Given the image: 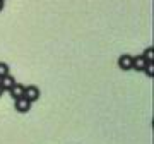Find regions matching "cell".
<instances>
[{"instance_id":"cell-1","label":"cell","mask_w":154,"mask_h":144,"mask_svg":"<svg viewBox=\"0 0 154 144\" xmlns=\"http://www.w3.org/2000/svg\"><path fill=\"white\" fill-rule=\"evenodd\" d=\"M14 108H16L19 113H28V111L31 110V101H29L28 98L21 96V98L14 100Z\"/></svg>"},{"instance_id":"cell-2","label":"cell","mask_w":154,"mask_h":144,"mask_svg":"<svg viewBox=\"0 0 154 144\" xmlns=\"http://www.w3.org/2000/svg\"><path fill=\"white\" fill-rule=\"evenodd\" d=\"M24 98H28L31 103L39 100V89L38 86H24Z\"/></svg>"},{"instance_id":"cell-3","label":"cell","mask_w":154,"mask_h":144,"mask_svg":"<svg viewBox=\"0 0 154 144\" xmlns=\"http://www.w3.org/2000/svg\"><path fill=\"white\" fill-rule=\"evenodd\" d=\"M118 67L122 70H130L132 69V55H120L118 57Z\"/></svg>"},{"instance_id":"cell-4","label":"cell","mask_w":154,"mask_h":144,"mask_svg":"<svg viewBox=\"0 0 154 144\" xmlns=\"http://www.w3.org/2000/svg\"><path fill=\"white\" fill-rule=\"evenodd\" d=\"M147 65V62L142 55H137V57H132V69L134 70H144V67Z\"/></svg>"},{"instance_id":"cell-5","label":"cell","mask_w":154,"mask_h":144,"mask_svg":"<svg viewBox=\"0 0 154 144\" xmlns=\"http://www.w3.org/2000/svg\"><path fill=\"white\" fill-rule=\"evenodd\" d=\"M14 84H16V79L12 77L11 74H7V76H4V77H0V86H2L4 91H9Z\"/></svg>"},{"instance_id":"cell-6","label":"cell","mask_w":154,"mask_h":144,"mask_svg":"<svg viewBox=\"0 0 154 144\" xmlns=\"http://www.w3.org/2000/svg\"><path fill=\"white\" fill-rule=\"evenodd\" d=\"M9 93H11L12 100H17V98L24 96V86H22V84H19V83H16L11 89H9Z\"/></svg>"},{"instance_id":"cell-7","label":"cell","mask_w":154,"mask_h":144,"mask_svg":"<svg viewBox=\"0 0 154 144\" xmlns=\"http://www.w3.org/2000/svg\"><path fill=\"white\" fill-rule=\"evenodd\" d=\"M142 57L146 58V62H154V48H146L144 50V53H142Z\"/></svg>"},{"instance_id":"cell-8","label":"cell","mask_w":154,"mask_h":144,"mask_svg":"<svg viewBox=\"0 0 154 144\" xmlns=\"http://www.w3.org/2000/svg\"><path fill=\"white\" fill-rule=\"evenodd\" d=\"M144 72L147 74V77H152L154 76V62H147V65L144 67Z\"/></svg>"},{"instance_id":"cell-9","label":"cell","mask_w":154,"mask_h":144,"mask_svg":"<svg viewBox=\"0 0 154 144\" xmlns=\"http://www.w3.org/2000/svg\"><path fill=\"white\" fill-rule=\"evenodd\" d=\"M9 74V65H7L5 62H0V77H4Z\"/></svg>"},{"instance_id":"cell-10","label":"cell","mask_w":154,"mask_h":144,"mask_svg":"<svg viewBox=\"0 0 154 144\" xmlns=\"http://www.w3.org/2000/svg\"><path fill=\"white\" fill-rule=\"evenodd\" d=\"M4 9V0H0V11Z\"/></svg>"},{"instance_id":"cell-11","label":"cell","mask_w":154,"mask_h":144,"mask_svg":"<svg viewBox=\"0 0 154 144\" xmlns=\"http://www.w3.org/2000/svg\"><path fill=\"white\" fill-rule=\"evenodd\" d=\"M2 94H4V89H2V86H0V96H2Z\"/></svg>"}]
</instances>
